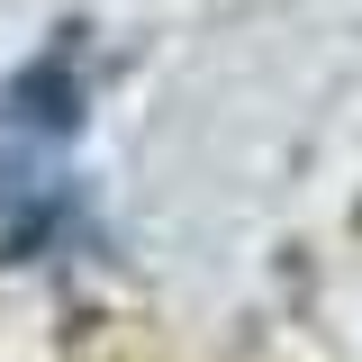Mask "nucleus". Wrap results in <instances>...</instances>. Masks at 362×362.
<instances>
[{
    "instance_id": "obj_1",
    "label": "nucleus",
    "mask_w": 362,
    "mask_h": 362,
    "mask_svg": "<svg viewBox=\"0 0 362 362\" xmlns=\"http://www.w3.org/2000/svg\"><path fill=\"white\" fill-rule=\"evenodd\" d=\"M73 136H82V37H54L0 82V254H45L73 226Z\"/></svg>"
}]
</instances>
